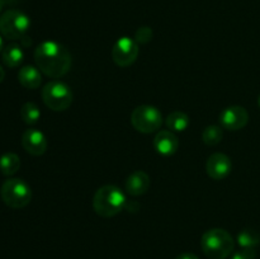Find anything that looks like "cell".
Listing matches in <instances>:
<instances>
[{
  "label": "cell",
  "mask_w": 260,
  "mask_h": 259,
  "mask_svg": "<svg viewBox=\"0 0 260 259\" xmlns=\"http://www.w3.org/2000/svg\"><path fill=\"white\" fill-rule=\"evenodd\" d=\"M20 117H22L23 122L27 124H35L37 123L38 119L41 117V111L37 107V104L32 103V102H27L20 108Z\"/></svg>",
  "instance_id": "ffe728a7"
},
{
  "label": "cell",
  "mask_w": 260,
  "mask_h": 259,
  "mask_svg": "<svg viewBox=\"0 0 260 259\" xmlns=\"http://www.w3.org/2000/svg\"><path fill=\"white\" fill-rule=\"evenodd\" d=\"M150 177L142 170H136L132 173L126 180V190L128 195L137 197L142 196L149 190Z\"/></svg>",
  "instance_id": "4fadbf2b"
},
{
  "label": "cell",
  "mask_w": 260,
  "mask_h": 259,
  "mask_svg": "<svg viewBox=\"0 0 260 259\" xmlns=\"http://www.w3.org/2000/svg\"><path fill=\"white\" fill-rule=\"evenodd\" d=\"M29 27V17L18 9H9L0 15V33L8 40H23Z\"/></svg>",
  "instance_id": "5b68a950"
},
{
  "label": "cell",
  "mask_w": 260,
  "mask_h": 259,
  "mask_svg": "<svg viewBox=\"0 0 260 259\" xmlns=\"http://www.w3.org/2000/svg\"><path fill=\"white\" fill-rule=\"evenodd\" d=\"M152 38V30L151 28L149 27H140L137 29L136 35H135V41L137 43H141V45H145V43L150 42Z\"/></svg>",
  "instance_id": "44dd1931"
},
{
  "label": "cell",
  "mask_w": 260,
  "mask_h": 259,
  "mask_svg": "<svg viewBox=\"0 0 260 259\" xmlns=\"http://www.w3.org/2000/svg\"><path fill=\"white\" fill-rule=\"evenodd\" d=\"M154 147L162 156H172L179 147V140L170 130H161L155 135Z\"/></svg>",
  "instance_id": "7c38bea8"
},
{
  "label": "cell",
  "mask_w": 260,
  "mask_h": 259,
  "mask_svg": "<svg viewBox=\"0 0 260 259\" xmlns=\"http://www.w3.org/2000/svg\"><path fill=\"white\" fill-rule=\"evenodd\" d=\"M238 244L243 249H255L260 244V234L253 229H244L239 233Z\"/></svg>",
  "instance_id": "ac0fdd59"
},
{
  "label": "cell",
  "mask_w": 260,
  "mask_h": 259,
  "mask_svg": "<svg viewBox=\"0 0 260 259\" xmlns=\"http://www.w3.org/2000/svg\"><path fill=\"white\" fill-rule=\"evenodd\" d=\"M20 159L14 152H7L0 157V172L7 177H12L19 170Z\"/></svg>",
  "instance_id": "2e32d148"
},
{
  "label": "cell",
  "mask_w": 260,
  "mask_h": 259,
  "mask_svg": "<svg viewBox=\"0 0 260 259\" xmlns=\"http://www.w3.org/2000/svg\"><path fill=\"white\" fill-rule=\"evenodd\" d=\"M3 4H4V0H0V12H2L3 9Z\"/></svg>",
  "instance_id": "484cf974"
},
{
  "label": "cell",
  "mask_w": 260,
  "mask_h": 259,
  "mask_svg": "<svg viewBox=\"0 0 260 259\" xmlns=\"http://www.w3.org/2000/svg\"><path fill=\"white\" fill-rule=\"evenodd\" d=\"M223 137L222 127L216 126V124H211L207 126L202 132V141L205 142L207 146H216L221 142Z\"/></svg>",
  "instance_id": "d6986e66"
},
{
  "label": "cell",
  "mask_w": 260,
  "mask_h": 259,
  "mask_svg": "<svg viewBox=\"0 0 260 259\" xmlns=\"http://www.w3.org/2000/svg\"><path fill=\"white\" fill-rule=\"evenodd\" d=\"M140 53L139 43L129 37H121L112 47V58L119 68H127L137 60Z\"/></svg>",
  "instance_id": "ba28073f"
},
{
  "label": "cell",
  "mask_w": 260,
  "mask_h": 259,
  "mask_svg": "<svg viewBox=\"0 0 260 259\" xmlns=\"http://www.w3.org/2000/svg\"><path fill=\"white\" fill-rule=\"evenodd\" d=\"M0 196H2L3 202L8 207L19 210V208H24L25 206L29 205L30 200H32V189L28 183L23 179L9 178L2 184Z\"/></svg>",
  "instance_id": "277c9868"
},
{
  "label": "cell",
  "mask_w": 260,
  "mask_h": 259,
  "mask_svg": "<svg viewBox=\"0 0 260 259\" xmlns=\"http://www.w3.org/2000/svg\"><path fill=\"white\" fill-rule=\"evenodd\" d=\"M4 78H5V71H4V69H3V66L0 65V83H3Z\"/></svg>",
  "instance_id": "cb8c5ba5"
},
{
  "label": "cell",
  "mask_w": 260,
  "mask_h": 259,
  "mask_svg": "<svg viewBox=\"0 0 260 259\" xmlns=\"http://www.w3.org/2000/svg\"><path fill=\"white\" fill-rule=\"evenodd\" d=\"M2 60L8 68H18L24 60V51L18 43H9L2 51Z\"/></svg>",
  "instance_id": "9a60e30c"
},
{
  "label": "cell",
  "mask_w": 260,
  "mask_h": 259,
  "mask_svg": "<svg viewBox=\"0 0 260 259\" xmlns=\"http://www.w3.org/2000/svg\"><path fill=\"white\" fill-rule=\"evenodd\" d=\"M233 236L223 229H211L201 239V248L210 259H226L234 250Z\"/></svg>",
  "instance_id": "3957f363"
},
{
  "label": "cell",
  "mask_w": 260,
  "mask_h": 259,
  "mask_svg": "<svg viewBox=\"0 0 260 259\" xmlns=\"http://www.w3.org/2000/svg\"><path fill=\"white\" fill-rule=\"evenodd\" d=\"M73 91L63 81H50L42 89V101L50 109L55 112L66 111L73 103Z\"/></svg>",
  "instance_id": "8992f818"
},
{
  "label": "cell",
  "mask_w": 260,
  "mask_h": 259,
  "mask_svg": "<svg viewBox=\"0 0 260 259\" xmlns=\"http://www.w3.org/2000/svg\"><path fill=\"white\" fill-rule=\"evenodd\" d=\"M131 123L141 134H152L161 127L162 114L154 106H139L132 111Z\"/></svg>",
  "instance_id": "52a82bcc"
},
{
  "label": "cell",
  "mask_w": 260,
  "mask_h": 259,
  "mask_svg": "<svg viewBox=\"0 0 260 259\" xmlns=\"http://www.w3.org/2000/svg\"><path fill=\"white\" fill-rule=\"evenodd\" d=\"M127 205L124 193L116 185H103L93 197V207L101 217H113L118 215Z\"/></svg>",
  "instance_id": "7a4b0ae2"
},
{
  "label": "cell",
  "mask_w": 260,
  "mask_h": 259,
  "mask_svg": "<svg viewBox=\"0 0 260 259\" xmlns=\"http://www.w3.org/2000/svg\"><path fill=\"white\" fill-rule=\"evenodd\" d=\"M47 139L45 134L37 128L25 130L22 135V146L28 154L33 156H41L47 150Z\"/></svg>",
  "instance_id": "8fae6325"
},
{
  "label": "cell",
  "mask_w": 260,
  "mask_h": 259,
  "mask_svg": "<svg viewBox=\"0 0 260 259\" xmlns=\"http://www.w3.org/2000/svg\"><path fill=\"white\" fill-rule=\"evenodd\" d=\"M258 106H259V108H260V94H259V96H258Z\"/></svg>",
  "instance_id": "4316f807"
},
{
  "label": "cell",
  "mask_w": 260,
  "mask_h": 259,
  "mask_svg": "<svg viewBox=\"0 0 260 259\" xmlns=\"http://www.w3.org/2000/svg\"><path fill=\"white\" fill-rule=\"evenodd\" d=\"M255 249H241L240 251H236L231 259H255Z\"/></svg>",
  "instance_id": "7402d4cb"
},
{
  "label": "cell",
  "mask_w": 260,
  "mask_h": 259,
  "mask_svg": "<svg viewBox=\"0 0 260 259\" xmlns=\"http://www.w3.org/2000/svg\"><path fill=\"white\" fill-rule=\"evenodd\" d=\"M175 259H200L198 258L196 254H192V253H183L180 254V255H178Z\"/></svg>",
  "instance_id": "603a6c76"
},
{
  "label": "cell",
  "mask_w": 260,
  "mask_h": 259,
  "mask_svg": "<svg viewBox=\"0 0 260 259\" xmlns=\"http://www.w3.org/2000/svg\"><path fill=\"white\" fill-rule=\"evenodd\" d=\"M18 80H19V83L27 89L40 88L41 83H42L41 70L32 65L23 66L19 70V73H18Z\"/></svg>",
  "instance_id": "5bb4252c"
},
{
  "label": "cell",
  "mask_w": 260,
  "mask_h": 259,
  "mask_svg": "<svg viewBox=\"0 0 260 259\" xmlns=\"http://www.w3.org/2000/svg\"><path fill=\"white\" fill-rule=\"evenodd\" d=\"M35 61L41 73L57 79L68 74L71 68V53L56 41H45L35 50Z\"/></svg>",
  "instance_id": "6da1fadb"
},
{
  "label": "cell",
  "mask_w": 260,
  "mask_h": 259,
  "mask_svg": "<svg viewBox=\"0 0 260 259\" xmlns=\"http://www.w3.org/2000/svg\"><path fill=\"white\" fill-rule=\"evenodd\" d=\"M167 126L173 132H183L189 127V117L180 111H174L168 116Z\"/></svg>",
  "instance_id": "e0dca14e"
},
{
  "label": "cell",
  "mask_w": 260,
  "mask_h": 259,
  "mask_svg": "<svg viewBox=\"0 0 260 259\" xmlns=\"http://www.w3.org/2000/svg\"><path fill=\"white\" fill-rule=\"evenodd\" d=\"M3 48H4V42H3V37L0 36V52L3 51Z\"/></svg>",
  "instance_id": "d4e9b609"
},
{
  "label": "cell",
  "mask_w": 260,
  "mask_h": 259,
  "mask_svg": "<svg viewBox=\"0 0 260 259\" xmlns=\"http://www.w3.org/2000/svg\"><path fill=\"white\" fill-rule=\"evenodd\" d=\"M249 122V113L244 107L231 106L223 109L220 114V123L222 128L229 131H239Z\"/></svg>",
  "instance_id": "9c48e42d"
},
{
  "label": "cell",
  "mask_w": 260,
  "mask_h": 259,
  "mask_svg": "<svg viewBox=\"0 0 260 259\" xmlns=\"http://www.w3.org/2000/svg\"><path fill=\"white\" fill-rule=\"evenodd\" d=\"M233 169V163L231 159L226 154L222 152H216L208 157L206 163V170L210 178L215 180H222L228 177Z\"/></svg>",
  "instance_id": "30bf717a"
}]
</instances>
